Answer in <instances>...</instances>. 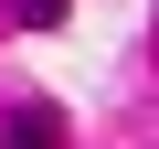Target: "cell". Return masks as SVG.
I'll return each mask as SVG.
<instances>
[{"instance_id":"cell-1","label":"cell","mask_w":159,"mask_h":149,"mask_svg":"<svg viewBox=\"0 0 159 149\" xmlns=\"http://www.w3.org/2000/svg\"><path fill=\"white\" fill-rule=\"evenodd\" d=\"M11 149H53V107H21V128H11Z\"/></svg>"},{"instance_id":"cell-2","label":"cell","mask_w":159,"mask_h":149,"mask_svg":"<svg viewBox=\"0 0 159 149\" xmlns=\"http://www.w3.org/2000/svg\"><path fill=\"white\" fill-rule=\"evenodd\" d=\"M11 22H32V32H53V22H64V0H11Z\"/></svg>"}]
</instances>
